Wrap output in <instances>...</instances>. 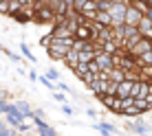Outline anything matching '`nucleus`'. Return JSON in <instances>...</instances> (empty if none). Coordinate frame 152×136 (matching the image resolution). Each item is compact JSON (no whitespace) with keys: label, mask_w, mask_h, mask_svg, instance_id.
<instances>
[{"label":"nucleus","mask_w":152,"mask_h":136,"mask_svg":"<svg viewBox=\"0 0 152 136\" xmlns=\"http://www.w3.org/2000/svg\"><path fill=\"white\" fill-rule=\"evenodd\" d=\"M148 51H152V40H148V38H141L137 44L130 48V53H132L134 57H139V55H143V53H148Z\"/></svg>","instance_id":"f8f14e48"},{"label":"nucleus","mask_w":152,"mask_h":136,"mask_svg":"<svg viewBox=\"0 0 152 136\" xmlns=\"http://www.w3.org/2000/svg\"><path fill=\"white\" fill-rule=\"evenodd\" d=\"M71 72H73V75L77 77V79H82V77H84V75H86V72H88V66H86V64H80L77 68H73Z\"/></svg>","instance_id":"b1692460"},{"label":"nucleus","mask_w":152,"mask_h":136,"mask_svg":"<svg viewBox=\"0 0 152 136\" xmlns=\"http://www.w3.org/2000/svg\"><path fill=\"white\" fill-rule=\"evenodd\" d=\"M53 99L57 103H66V95H64V92H53Z\"/></svg>","instance_id":"f704fd0d"},{"label":"nucleus","mask_w":152,"mask_h":136,"mask_svg":"<svg viewBox=\"0 0 152 136\" xmlns=\"http://www.w3.org/2000/svg\"><path fill=\"white\" fill-rule=\"evenodd\" d=\"M29 79H31V81H38V72H35V70H29Z\"/></svg>","instance_id":"4c0bfd02"},{"label":"nucleus","mask_w":152,"mask_h":136,"mask_svg":"<svg viewBox=\"0 0 152 136\" xmlns=\"http://www.w3.org/2000/svg\"><path fill=\"white\" fill-rule=\"evenodd\" d=\"M95 22L102 24V27H113V18H110V13H108V11H97Z\"/></svg>","instance_id":"f3484780"},{"label":"nucleus","mask_w":152,"mask_h":136,"mask_svg":"<svg viewBox=\"0 0 152 136\" xmlns=\"http://www.w3.org/2000/svg\"><path fill=\"white\" fill-rule=\"evenodd\" d=\"M148 121L152 123V110H150V112H148Z\"/></svg>","instance_id":"c03bdc74"},{"label":"nucleus","mask_w":152,"mask_h":136,"mask_svg":"<svg viewBox=\"0 0 152 136\" xmlns=\"http://www.w3.org/2000/svg\"><path fill=\"white\" fill-rule=\"evenodd\" d=\"M51 40H53V35H51V33H46V35H42V38H40V46H44V48H46V46H49V44H51Z\"/></svg>","instance_id":"2f4dec72"},{"label":"nucleus","mask_w":152,"mask_h":136,"mask_svg":"<svg viewBox=\"0 0 152 136\" xmlns=\"http://www.w3.org/2000/svg\"><path fill=\"white\" fill-rule=\"evenodd\" d=\"M126 129L132 132V134H137V136H150L152 134V125L148 121H141V116L134 119V121H128L126 123Z\"/></svg>","instance_id":"423d86ee"},{"label":"nucleus","mask_w":152,"mask_h":136,"mask_svg":"<svg viewBox=\"0 0 152 136\" xmlns=\"http://www.w3.org/2000/svg\"><path fill=\"white\" fill-rule=\"evenodd\" d=\"M95 61H97L99 70H104V72H108V70H113V68H115L113 55L110 53H104V51H99V53L95 55Z\"/></svg>","instance_id":"9d476101"},{"label":"nucleus","mask_w":152,"mask_h":136,"mask_svg":"<svg viewBox=\"0 0 152 136\" xmlns=\"http://www.w3.org/2000/svg\"><path fill=\"white\" fill-rule=\"evenodd\" d=\"M46 77L57 83V81H60V70H57V68H49V70H46Z\"/></svg>","instance_id":"393cba45"},{"label":"nucleus","mask_w":152,"mask_h":136,"mask_svg":"<svg viewBox=\"0 0 152 136\" xmlns=\"http://www.w3.org/2000/svg\"><path fill=\"white\" fill-rule=\"evenodd\" d=\"M150 90H152L150 79H139V81H134V86H132V99H148Z\"/></svg>","instance_id":"6e6552de"},{"label":"nucleus","mask_w":152,"mask_h":136,"mask_svg":"<svg viewBox=\"0 0 152 136\" xmlns=\"http://www.w3.org/2000/svg\"><path fill=\"white\" fill-rule=\"evenodd\" d=\"M97 79H99V72H91V70H88L86 75H84L82 79H80V81H82V83H84L86 88H91V86H93V83H95Z\"/></svg>","instance_id":"412c9836"},{"label":"nucleus","mask_w":152,"mask_h":136,"mask_svg":"<svg viewBox=\"0 0 152 136\" xmlns=\"http://www.w3.org/2000/svg\"><path fill=\"white\" fill-rule=\"evenodd\" d=\"M0 68H2V66H0Z\"/></svg>","instance_id":"de8ad7c7"},{"label":"nucleus","mask_w":152,"mask_h":136,"mask_svg":"<svg viewBox=\"0 0 152 136\" xmlns=\"http://www.w3.org/2000/svg\"><path fill=\"white\" fill-rule=\"evenodd\" d=\"M4 48H7V46H4L2 42H0V53H4Z\"/></svg>","instance_id":"79ce46f5"},{"label":"nucleus","mask_w":152,"mask_h":136,"mask_svg":"<svg viewBox=\"0 0 152 136\" xmlns=\"http://www.w3.org/2000/svg\"><path fill=\"white\" fill-rule=\"evenodd\" d=\"M0 13L9 15V2H7V0H0Z\"/></svg>","instance_id":"72a5a7b5"},{"label":"nucleus","mask_w":152,"mask_h":136,"mask_svg":"<svg viewBox=\"0 0 152 136\" xmlns=\"http://www.w3.org/2000/svg\"><path fill=\"white\" fill-rule=\"evenodd\" d=\"M13 106L18 108V112H20V114H24L27 119L33 116V106H31L29 101H24V99H18V101H13Z\"/></svg>","instance_id":"2eb2a0df"},{"label":"nucleus","mask_w":152,"mask_h":136,"mask_svg":"<svg viewBox=\"0 0 152 136\" xmlns=\"http://www.w3.org/2000/svg\"><path fill=\"white\" fill-rule=\"evenodd\" d=\"M4 127H9V125L4 123V119H2V121H0V129H4Z\"/></svg>","instance_id":"a19ab883"},{"label":"nucleus","mask_w":152,"mask_h":136,"mask_svg":"<svg viewBox=\"0 0 152 136\" xmlns=\"http://www.w3.org/2000/svg\"><path fill=\"white\" fill-rule=\"evenodd\" d=\"M31 119H42V121H46V112L42 108H33V116Z\"/></svg>","instance_id":"c756f323"},{"label":"nucleus","mask_w":152,"mask_h":136,"mask_svg":"<svg viewBox=\"0 0 152 136\" xmlns=\"http://www.w3.org/2000/svg\"><path fill=\"white\" fill-rule=\"evenodd\" d=\"M93 127H95L102 136H115V134L119 132V129L115 127L113 123H108V121H97V123H93Z\"/></svg>","instance_id":"ddd939ff"},{"label":"nucleus","mask_w":152,"mask_h":136,"mask_svg":"<svg viewBox=\"0 0 152 136\" xmlns=\"http://www.w3.org/2000/svg\"><path fill=\"white\" fill-rule=\"evenodd\" d=\"M62 64H64L66 68H71V70H73V68H77V66H80V53H77L75 48H73V51H69Z\"/></svg>","instance_id":"dca6fc26"},{"label":"nucleus","mask_w":152,"mask_h":136,"mask_svg":"<svg viewBox=\"0 0 152 136\" xmlns=\"http://www.w3.org/2000/svg\"><path fill=\"white\" fill-rule=\"evenodd\" d=\"M73 46H75V38H53L46 46V55L53 61H64L66 53L73 51Z\"/></svg>","instance_id":"f257e3e1"},{"label":"nucleus","mask_w":152,"mask_h":136,"mask_svg":"<svg viewBox=\"0 0 152 136\" xmlns=\"http://www.w3.org/2000/svg\"><path fill=\"white\" fill-rule=\"evenodd\" d=\"M31 2H33V4H35V2H38V0H31Z\"/></svg>","instance_id":"a18cd8bd"},{"label":"nucleus","mask_w":152,"mask_h":136,"mask_svg":"<svg viewBox=\"0 0 152 136\" xmlns=\"http://www.w3.org/2000/svg\"><path fill=\"white\" fill-rule=\"evenodd\" d=\"M108 79L115 83H121L126 79V70L124 68H113V70H108Z\"/></svg>","instance_id":"a211bd4d"},{"label":"nucleus","mask_w":152,"mask_h":136,"mask_svg":"<svg viewBox=\"0 0 152 136\" xmlns=\"http://www.w3.org/2000/svg\"><path fill=\"white\" fill-rule=\"evenodd\" d=\"M9 97H11V95H9V92H7V90H4V88H2V86H0V99H9Z\"/></svg>","instance_id":"e433bc0d"},{"label":"nucleus","mask_w":152,"mask_h":136,"mask_svg":"<svg viewBox=\"0 0 152 136\" xmlns=\"http://www.w3.org/2000/svg\"><path fill=\"white\" fill-rule=\"evenodd\" d=\"M141 20H143V11H139L134 4H128V11H126V24H130V27H139Z\"/></svg>","instance_id":"9b49d317"},{"label":"nucleus","mask_w":152,"mask_h":136,"mask_svg":"<svg viewBox=\"0 0 152 136\" xmlns=\"http://www.w3.org/2000/svg\"><path fill=\"white\" fill-rule=\"evenodd\" d=\"M9 18H11L13 22H18V24H31L33 22V7H22L20 11L11 13Z\"/></svg>","instance_id":"1a4fd4ad"},{"label":"nucleus","mask_w":152,"mask_h":136,"mask_svg":"<svg viewBox=\"0 0 152 136\" xmlns=\"http://www.w3.org/2000/svg\"><path fill=\"white\" fill-rule=\"evenodd\" d=\"M148 103L152 106V90H150V95H148Z\"/></svg>","instance_id":"37998d69"},{"label":"nucleus","mask_w":152,"mask_h":136,"mask_svg":"<svg viewBox=\"0 0 152 136\" xmlns=\"http://www.w3.org/2000/svg\"><path fill=\"white\" fill-rule=\"evenodd\" d=\"M4 55H7L11 61H15V64H20V61H22V57H20L18 53H13V51H9V48H4Z\"/></svg>","instance_id":"c85d7f7f"},{"label":"nucleus","mask_w":152,"mask_h":136,"mask_svg":"<svg viewBox=\"0 0 152 136\" xmlns=\"http://www.w3.org/2000/svg\"><path fill=\"white\" fill-rule=\"evenodd\" d=\"M113 0H97V11H108Z\"/></svg>","instance_id":"a878e982"},{"label":"nucleus","mask_w":152,"mask_h":136,"mask_svg":"<svg viewBox=\"0 0 152 136\" xmlns=\"http://www.w3.org/2000/svg\"><path fill=\"white\" fill-rule=\"evenodd\" d=\"M137 64H139V66H152V51L139 55V57H137Z\"/></svg>","instance_id":"4be33fe9"},{"label":"nucleus","mask_w":152,"mask_h":136,"mask_svg":"<svg viewBox=\"0 0 152 136\" xmlns=\"http://www.w3.org/2000/svg\"><path fill=\"white\" fill-rule=\"evenodd\" d=\"M9 108H11V101H9V99H0V114H7L9 112Z\"/></svg>","instance_id":"bb28decb"},{"label":"nucleus","mask_w":152,"mask_h":136,"mask_svg":"<svg viewBox=\"0 0 152 136\" xmlns=\"http://www.w3.org/2000/svg\"><path fill=\"white\" fill-rule=\"evenodd\" d=\"M150 83H152V77H150Z\"/></svg>","instance_id":"49530a36"},{"label":"nucleus","mask_w":152,"mask_h":136,"mask_svg":"<svg viewBox=\"0 0 152 136\" xmlns=\"http://www.w3.org/2000/svg\"><path fill=\"white\" fill-rule=\"evenodd\" d=\"M60 110L66 114V116H73V114H75V110H73L71 106H66V103H62V106H60Z\"/></svg>","instance_id":"473e14b6"},{"label":"nucleus","mask_w":152,"mask_h":136,"mask_svg":"<svg viewBox=\"0 0 152 136\" xmlns=\"http://www.w3.org/2000/svg\"><path fill=\"white\" fill-rule=\"evenodd\" d=\"M126 11H128V2L126 0H113L110 9H108V13L113 18V27L126 24Z\"/></svg>","instance_id":"7ed1b4c3"},{"label":"nucleus","mask_w":152,"mask_h":136,"mask_svg":"<svg viewBox=\"0 0 152 136\" xmlns=\"http://www.w3.org/2000/svg\"><path fill=\"white\" fill-rule=\"evenodd\" d=\"M99 103H102V106L106 108L108 112H113V114H117V116H121L124 103H121V99H119L117 95H104L102 99H99Z\"/></svg>","instance_id":"39448f33"},{"label":"nucleus","mask_w":152,"mask_h":136,"mask_svg":"<svg viewBox=\"0 0 152 136\" xmlns=\"http://www.w3.org/2000/svg\"><path fill=\"white\" fill-rule=\"evenodd\" d=\"M4 123H7L9 127H13V129H15V127H20L22 123H27V116H24V114H20V112H18V108H15L13 103H11L9 112L4 114Z\"/></svg>","instance_id":"0eeeda50"},{"label":"nucleus","mask_w":152,"mask_h":136,"mask_svg":"<svg viewBox=\"0 0 152 136\" xmlns=\"http://www.w3.org/2000/svg\"><path fill=\"white\" fill-rule=\"evenodd\" d=\"M128 4H132V2H150V0H126Z\"/></svg>","instance_id":"ea45409f"},{"label":"nucleus","mask_w":152,"mask_h":136,"mask_svg":"<svg viewBox=\"0 0 152 136\" xmlns=\"http://www.w3.org/2000/svg\"><path fill=\"white\" fill-rule=\"evenodd\" d=\"M20 51H22V57H24L27 61H31V64H38V59H35V55L31 53V48H29L27 42H20Z\"/></svg>","instance_id":"6ab92c4d"},{"label":"nucleus","mask_w":152,"mask_h":136,"mask_svg":"<svg viewBox=\"0 0 152 136\" xmlns=\"http://www.w3.org/2000/svg\"><path fill=\"white\" fill-rule=\"evenodd\" d=\"M55 86H57V90H60V92H64V95H66V92H69V95H71V86H69V83H64V81H57L55 83Z\"/></svg>","instance_id":"7c9ffc66"},{"label":"nucleus","mask_w":152,"mask_h":136,"mask_svg":"<svg viewBox=\"0 0 152 136\" xmlns=\"http://www.w3.org/2000/svg\"><path fill=\"white\" fill-rule=\"evenodd\" d=\"M73 38L80 40V42H95V40H97V33H95V27H93V22H88V20L82 18L80 27H77L75 33H73Z\"/></svg>","instance_id":"20e7f679"},{"label":"nucleus","mask_w":152,"mask_h":136,"mask_svg":"<svg viewBox=\"0 0 152 136\" xmlns=\"http://www.w3.org/2000/svg\"><path fill=\"white\" fill-rule=\"evenodd\" d=\"M38 81H40V83H42V86H44V88H49L51 92H55V90H57L55 81H51V79H49V77H46V75H42V77H38Z\"/></svg>","instance_id":"5701e85b"},{"label":"nucleus","mask_w":152,"mask_h":136,"mask_svg":"<svg viewBox=\"0 0 152 136\" xmlns=\"http://www.w3.org/2000/svg\"><path fill=\"white\" fill-rule=\"evenodd\" d=\"M134 106H137V110H139L141 116H143V114H148L150 110H152V106L148 103V99H134Z\"/></svg>","instance_id":"aec40b11"},{"label":"nucleus","mask_w":152,"mask_h":136,"mask_svg":"<svg viewBox=\"0 0 152 136\" xmlns=\"http://www.w3.org/2000/svg\"><path fill=\"white\" fill-rule=\"evenodd\" d=\"M86 66H88V70H91V72H102V70H99V66H97V61H95V59H93V61H88Z\"/></svg>","instance_id":"c9c22d12"},{"label":"nucleus","mask_w":152,"mask_h":136,"mask_svg":"<svg viewBox=\"0 0 152 136\" xmlns=\"http://www.w3.org/2000/svg\"><path fill=\"white\" fill-rule=\"evenodd\" d=\"M86 2H88V0H73V11L82 15V9H84V4H86Z\"/></svg>","instance_id":"cd10ccee"},{"label":"nucleus","mask_w":152,"mask_h":136,"mask_svg":"<svg viewBox=\"0 0 152 136\" xmlns=\"http://www.w3.org/2000/svg\"><path fill=\"white\" fill-rule=\"evenodd\" d=\"M132 86H134V81H130V79H124L121 83H117V97L119 99L132 97Z\"/></svg>","instance_id":"4468645a"},{"label":"nucleus","mask_w":152,"mask_h":136,"mask_svg":"<svg viewBox=\"0 0 152 136\" xmlns=\"http://www.w3.org/2000/svg\"><path fill=\"white\" fill-rule=\"evenodd\" d=\"M57 13L51 7H33V24H42V27H53Z\"/></svg>","instance_id":"f03ea898"},{"label":"nucleus","mask_w":152,"mask_h":136,"mask_svg":"<svg viewBox=\"0 0 152 136\" xmlns=\"http://www.w3.org/2000/svg\"><path fill=\"white\" fill-rule=\"evenodd\" d=\"M86 114H88V116H91V119H95V116H97V112H95V110H93V108H91V110H86Z\"/></svg>","instance_id":"58836bf2"}]
</instances>
